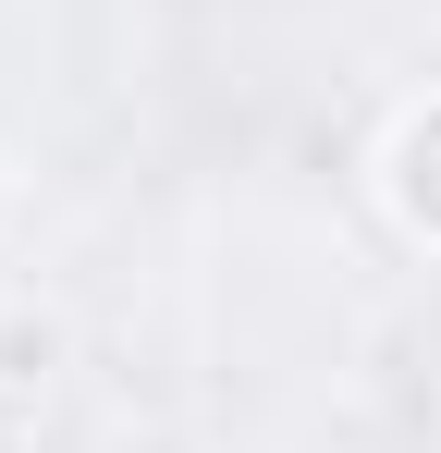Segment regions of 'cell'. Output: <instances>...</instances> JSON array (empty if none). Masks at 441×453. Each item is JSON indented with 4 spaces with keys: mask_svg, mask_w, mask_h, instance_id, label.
<instances>
[{
    "mask_svg": "<svg viewBox=\"0 0 441 453\" xmlns=\"http://www.w3.org/2000/svg\"><path fill=\"white\" fill-rule=\"evenodd\" d=\"M50 368H62V331H50L37 306H12V319H0V380H50Z\"/></svg>",
    "mask_w": 441,
    "mask_h": 453,
    "instance_id": "cell-2",
    "label": "cell"
},
{
    "mask_svg": "<svg viewBox=\"0 0 441 453\" xmlns=\"http://www.w3.org/2000/svg\"><path fill=\"white\" fill-rule=\"evenodd\" d=\"M392 209L417 233H441V111H417V123L392 135Z\"/></svg>",
    "mask_w": 441,
    "mask_h": 453,
    "instance_id": "cell-1",
    "label": "cell"
}]
</instances>
